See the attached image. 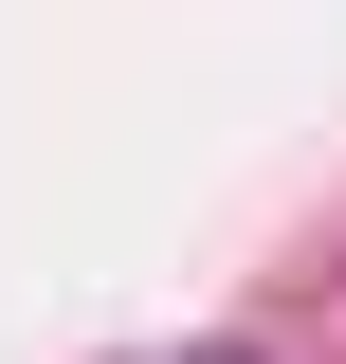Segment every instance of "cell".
<instances>
[{"label": "cell", "instance_id": "6da1fadb", "mask_svg": "<svg viewBox=\"0 0 346 364\" xmlns=\"http://www.w3.org/2000/svg\"><path fill=\"white\" fill-rule=\"evenodd\" d=\"M201 364H256V346H201Z\"/></svg>", "mask_w": 346, "mask_h": 364}]
</instances>
